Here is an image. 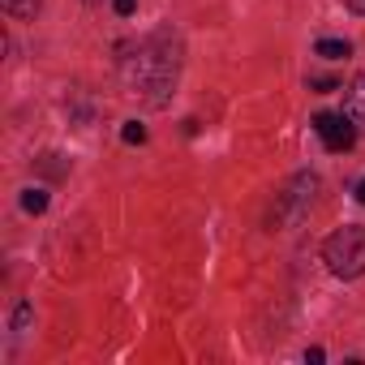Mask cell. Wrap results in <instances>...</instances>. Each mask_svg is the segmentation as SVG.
Returning <instances> with one entry per match:
<instances>
[{"label":"cell","mask_w":365,"mask_h":365,"mask_svg":"<svg viewBox=\"0 0 365 365\" xmlns=\"http://www.w3.org/2000/svg\"><path fill=\"white\" fill-rule=\"evenodd\" d=\"M356 202L365 207V180H356Z\"/></svg>","instance_id":"obj_13"},{"label":"cell","mask_w":365,"mask_h":365,"mask_svg":"<svg viewBox=\"0 0 365 365\" xmlns=\"http://www.w3.org/2000/svg\"><path fill=\"white\" fill-rule=\"evenodd\" d=\"M0 5H5V14H9V18H35L39 0H0Z\"/></svg>","instance_id":"obj_7"},{"label":"cell","mask_w":365,"mask_h":365,"mask_svg":"<svg viewBox=\"0 0 365 365\" xmlns=\"http://www.w3.org/2000/svg\"><path fill=\"white\" fill-rule=\"evenodd\" d=\"M120 138H125L129 146H142V142H146V125H138V120H125V129H120Z\"/></svg>","instance_id":"obj_8"},{"label":"cell","mask_w":365,"mask_h":365,"mask_svg":"<svg viewBox=\"0 0 365 365\" xmlns=\"http://www.w3.org/2000/svg\"><path fill=\"white\" fill-rule=\"evenodd\" d=\"M335 86H339L335 78H318V82H314V91H335Z\"/></svg>","instance_id":"obj_11"},{"label":"cell","mask_w":365,"mask_h":365,"mask_svg":"<svg viewBox=\"0 0 365 365\" xmlns=\"http://www.w3.org/2000/svg\"><path fill=\"white\" fill-rule=\"evenodd\" d=\"M322 258H327L331 275H339V279L365 275V228H361V224L335 228V232L327 237V245H322Z\"/></svg>","instance_id":"obj_2"},{"label":"cell","mask_w":365,"mask_h":365,"mask_svg":"<svg viewBox=\"0 0 365 365\" xmlns=\"http://www.w3.org/2000/svg\"><path fill=\"white\" fill-rule=\"evenodd\" d=\"M112 9H116V14H120V18H129V14H133V9H138V0H112Z\"/></svg>","instance_id":"obj_10"},{"label":"cell","mask_w":365,"mask_h":365,"mask_svg":"<svg viewBox=\"0 0 365 365\" xmlns=\"http://www.w3.org/2000/svg\"><path fill=\"white\" fill-rule=\"evenodd\" d=\"M344 5H348L352 14H361V18H365V0H344Z\"/></svg>","instance_id":"obj_12"},{"label":"cell","mask_w":365,"mask_h":365,"mask_svg":"<svg viewBox=\"0 0 365 365\" xmlns=\"http://www.w3.org/2000/svg\"><path fill=\"white\" fill-rule=\"evenodd\" d=\"M22 211H26V215H43V211H48V194H43V190H26V194H22Z\"/></svg>","instance_id":"obj_6"},{"label":"cell","mask_w":365,"mask_h":365,"mask_svg":"<svg viewBox=\"0 0 365 365\" xmlns=\"http://www.w3.org/2000/svg\"><path fill=\"white\" fill-rule=\"evenodd\" d=\"M26 322H31V305L22 301V305H18V314H14V331H26Z\"/></svg>","instance_id":"obj_9"},{"label":"cell","mask_w":365,"mask_h":365,"mask_svg":"<svg viewBox=\"0 0 365 365\" xmlns=\"http://www.w3.org/2000/svg\"><path fill=\"white\" fill-rule=\"evenodd\" d=\"M344 116H348L356 129H365V73L348 82V91H344Z\"/></svg>","instance_id":"obj_4"},{"label":"cell","mask_w":365,"mask_h":365,"mask_svg":"<svg viewBox=\"0 0 365 365\" xmlns=\"http://www.w3.org/2000/svg\"><path fill=\"white\" fill-rule=\"evenodd\" d=\"M322 61H344V56H352V48L344 43V39H318V48H314Z\"/></svg>","instance_id":"obj_5"},{"label":"cell","mask_w":365,"mask_h":365,"mask_svg":"<svg viewBox=\"0 0 365 365\" xmlns=\"http://www.w3.org/2000/svg\"><path fill=\"white\" fill-rule=\"evenodd\" d=\"M314 133L322 138L327 150H352V142H356V125L344 112H318L314 116Z\"/></svg>","instance_id":"obj_3"},{"label":"cell","mask_w":365,"mask_h":365,"mask_svg":"<svg viewBox=\"0 0 365 365\" xmlns=\"http://www.w3.org/2000/svg\"><path fill=\"white\" fill-rule=\"evenodd\" d=\"M125 82L133 86V95H146L150 103H163V91L176 82V56L146 43L125 61Z\"/></svg>","instance_id":"obj_1"}]
</instances>
